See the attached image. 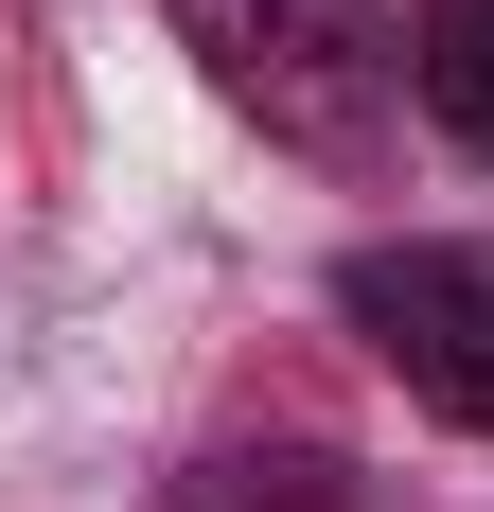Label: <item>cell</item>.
Listing matches in <instances>:
<instances>
[{"mask_svg":"<svg viewBox=\"0 0 494 512\" xmlns=\"http://www.w3.org/2000/svg\"><path fill=\"white\" fill-rule=\"evenodd\" d=\"M177 18V53L212 71V106L230 124H265L283 159H318V177H371L406 124V53L371 36V0H159Z\"/></svg>","mask_w":494,"mask_h":512,"instance_id":"obj_1","label":"cell"},{"mask_svg":"<svg viewBox=\"0 0 494 512\" xmlns=\"http://www.w3.org/2000/svg\"><path fill=\"white\" fill-rule=\"evenodd\" d=\"M336 318H353L442 424L494 442V230H371V248L336 265Z\"/></svg>","mask_w":494,"mask_h":512,"instance_id":"obj_2","label":"cell"},{"mask_svg":"<svg viewBox=\"0 0 494 512\" xmlns=\"http://www.w3.org/2000/svg\"><path fill=\"white\" fill-rule=\"evenodd\" d=\"M406 106L459 159H494V0H406Z\"/></svg>","mask_w":494,"mask_h":512,"instance_id":"obj_3","label":"cell"},{"mask_svg":"<svg viewBox=\"0 0 494 512\" xmlns=\"http://www.w3.org/2000/svg\"><path fill=\"white\" fill-rule=\"evenodd\" d=\"M177 512H353V477L318 460V442H230V460L177 477Z\"/></svg>","mask_w":494,"mask_h":512,"instance_id":"obj_4","label":"cell"}]
</instances>
